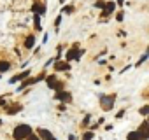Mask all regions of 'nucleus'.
<instances>
[{"label": "nucleus", "instance_id": "f257e3e1", "mask_svg": "<svg viewBox=\"0 0 149 140\" xmlns=\"http://www.w3.org/2000/svg\"><path fill=\"white\" fill-rule=\"evenodd\" d=\"M30 133H32V126H28V124H19V126H16V130H14V138H16V140H25Z\"/></svg>", "mask_w": 149, "mask_h": 140}, {"label": "nucleus", "instance_id": "f03ea898", "mask_svg": "<svg viewBox=\"0 0 149 140\" xmlns=\"http://www.w3.org/2000/svg\"><path fill=\"white\" fill-rule=\"evenodd\" d=\"M114 98H116V96H107V95H102V96H100V103H102V107H104L105 110H111V109L114 107Z\"/></svg>", "mask_w": 149, "mask_h": 140}, {"label": "nucleus", "instance_id": "7ed1b4c3", "mask_svg": "<svg viewBox=\"0 0 149 140\" xmlns=\"http://www.w3.org/2000/svg\"><path fill=\"white\" fill-rule=\"evenodd\" d=\"M81 56H83V51H79V49H77V46H74V49L67 51V54H65L67 61H70V60H79Z\"/></svg>", "mask_w": 149, "mask_h": 140}, {"label": "nucleus", "instance_id": "20e7f679", "mask_svg": "<svg viewBox=\"0 0 149 140\" xmlns=\"http://www.w3.org/2000/svg\"><path fill=\"white\" fill-rule=\"evenodd\" d=\"M54 98H56L58 102H70V100H72V95L61 89V91H56V96H54Z\"/></svg>", "mask_w": 149, "mask_h": 140}, {"label": "nucleus", "instance_id": "39448f33", "mask_svg": "<svg viewBox=\"0 0 149 140\" xmlns=\"http://www.w3.org/2000/svg\"><path fill=\"white\" fill-rule=\"evenodd\" d=\"M32 11H33L37 16H42V14L46 12V6H44L42 2H35V4H33V7H32Z\"/></svg>", "mask_w": 149, "mask_h": 140}, {"label": "nucleus", "instance_id": "423d86ee", "mask_svg": "<svg viewBox=\"0 0 149 140\" xmlns=\"http://www.w3.org/2000/svg\"><path fill=\"white\" fill-rule=\"evenodd\" d=\"M39 137H40V140H56V138L51 135V131H49V130H44V128L39 130Z\"/></svg>", "mask_w": 149, "mask_h": 140}, {"label": "nucleus", "instance_id": "0eeeda50", "mask_svg": "<svg viewBox=\"0 0 149 140\" xmlns=\"http://www.w3.org/2000/svg\"><path fill=\"white\" fill-rule=\"evenodd\" d=\"M28 76H30V70H25V72H21V74L14 76V77L11 79V84H14V82H18V81H25Z\"/></svg>", "mask_w": 149, "mask_h": 140}, {"label": "nucleus", "instance_id": "6e6552de", "mask_svg": "<svg viewBox=\"0 0 149 140\" xmlns=\"http://www.w3.org/2000/svg\"><path fill=\"white\" fill-rule=\"evenodd\" d=\"M68 68H70L68 61H56L54 63V70H60V72H65V70H68Z\"/></svg>", "mask_w": 149, "mask_h": 140}, {"label": "nucleus", "instance_id": "1a4fd4ad", "mask_svg": "<svg viewBox=\"0 0 149 140\" xmlns=\"http://www.w3.org/2000/svg\"><path fill=\"white\" fill-rule=\"evenodd\" d=\"M114 7H116V6H114V2H107V4L104 6V12H102V14H104V16H109V14L114 11Z\"/></svg>", "mask_w": 149, "mask_h": 140}, {"label": "nucleus", "instance_id": "9d476101", "mask_svg": "<svg viewBox=\"0 0 149 140\" xmlns=\"http://www.w3.org/2000/svg\"><path fill=\"white\" fill-rule=\"evenodd\" d=\"M9 68H11V63H9V61H6V60H0V74L7 72Z\"/></svg>", "mask_w": 149, "mask_h": 140}, {"label": "nucleus", "instance_id": "9b49d317", "mask_svg": "<svg viewBox=\"0 0 149 140\" xmlns=\"http://www.w3.org/2000/svg\"><path fill=\"white\" fill-rule=\"evenodd\" d=\"M33 44H35V37H33V35L26 37V40H25V47H26V49H32Z\"/></svg>", "mask_w": 149, "mask_h": 140}, {"label": "nucleus", "instance_id": "f8f14e48", "mask_svg": "<svg viewBox=\"0 0 149 140\" xmlns=\"http://www.w3.org/2000/svg\"><path fill=\"white\" fill-rule=\"evenodd\" d=\"M49 88H51V89H56V91H61V89H63V82H60V81H58V82L53 81V82L49 84Z\"/></svg>", "mask_w": 149, "mask_h": 140}, {"label": "nucleus", "instance_id": "ddd939ff", "mask_svg": "<svg viewBox=\"0 0 149 140\" xmlns=\"http://www.w3.org/2000/svg\"><path fill=\"white\" fill-rule=\"evenodd\" d=\"M128 140H142V137L139 131H133V133H128Z\"/></svg>", "mask_w": 149, "mask_h": 140}, {"label": "nucleus", "instance_id": "4468645a", "mask_svg": "<svg viewBox=\"0 0 149 140\" xmlns=\"http://www.w3.org/2000/svg\"><path fill=\"white\" fill-rule=\"evenodd\" d=\"M25 140H40V137H39V135H35V133H30Z\"/></svg>", "mask_w": 149, "mask_h": 140}, {"label": "nucleus", "instance_id": "2eb2a0df", "mask_svg": "<svg viewBox=\"0 0 149 140\" xmlns=\"http://www.w3.org/2000/svg\"><path fill=\"white\" fill-rule=\"evenodd\" d=\"M39 18H40V16H37V14H35V21H33V25H35V30H40V21H39Z\"/></svg>", "mask_w": 149, "mask_h": 140}, {"label": "nucleus", "instance_id": "dca6fc26", "mask_svg": "<svg viewBox=\"0 0 149 140\" xmlns=\"http://www.w3.org/2000/svg\"><path fill=\"white\" fill-rule=\"evenodd\" d=\"M140 114H142V116H149V105L142 107V109H140Z\"/></svg>", "mask_w": 149, "mask_h": 140}, {"label": "nucleus", "instance_id": "f3484780", "mask_svg": "<svg viewBox=\"0 0 149 140\" xmlns=\"http://www.w3.org/2000/svg\"><path fill=\"white\" fill-rule=\"evenodd\" d=\"M91 138H93V133L91 131H88V133L83 135V140H91Z\"/></svg>", "mask_w": 149, "mask_h": 140}, {"label": "nucleus", "instance_id": "a211bd4d", "mask_svg": "<svg viewBox=\"0 0 149 140\" xmlns=\"http://www.w3.org/2000/svg\"><path fill=\"white\" fill-rule=\"evenodd\" d=\"M63 12H74V6H67V7L63 9Z\"/></svg>", "mask_w": 149, "mask_h": 140}, {"label": "nucleus", "instance_id": "6ab92c4d", "mask_svg": "<svg viewBox=\"0 0 149 140\" xmlns=\"http://www.w3.org/2000/svg\"><path fill=\"white\" fill-rule=\"evenodd\" d=\"M104 6H105L104 0H100V2H97V4H95V7H104Z\"/></svg>", "mask_w": 149, "mask_h": 140}, {"label": "nucleus", "instance_id": "aec40b11", "mask_svg": "<svg viewBox=\"0 0 149 140\" xmlns=\"http://www.w3.org/2000/svg\"><path fill=\"white\" fill-rule=\"evenodd\" d=\"M60 21H61V18H60V16H58V18H56V21H54V25H56V28H58V26H60Z\"/></svg>", "mask_w": 149, "mask_h": 140}, {"label": "nucleus", "instance_id": "412c9836", "mask_svg": "<svg viewBox=\"0 0 149 140\" xmlns=\"http://www.w3.org/2000/svg\"><path fill=\"white\" fill-rule=\"evenodd\" d=\"M68 140H76V137H74V135H70V137H68Z\"/></svg>", "mask_w": 149, "mask_h": 140}, {"label": "nucleus", "instance_id": "4be33fe9", "mask_svg": "<svg viewBox=\"0 0 149 140\" xmlns=\"http://www.w3.org/2000/svg\"><path fill=\"white\" fill-rule=\"evenodd\" d=\"M123 2H125V0H118V4H119V6H121V4H123Z\"/></svg>", "mask_w": 149, "mask_h": 140}, {"label": "nucleus", "instance_id": "5701e85b", "mask_svg": "<svg viewBox=\"0 0 149 140\" xmlns=\"http://www.w3.org/2000/svg\"><path fill=\"white\" fill-rule=\"evenodd\" d=\"M0 124H2V119H0Z\"/></svg>", "mask_w": 149, "mask_h": 140}]
</instances>
